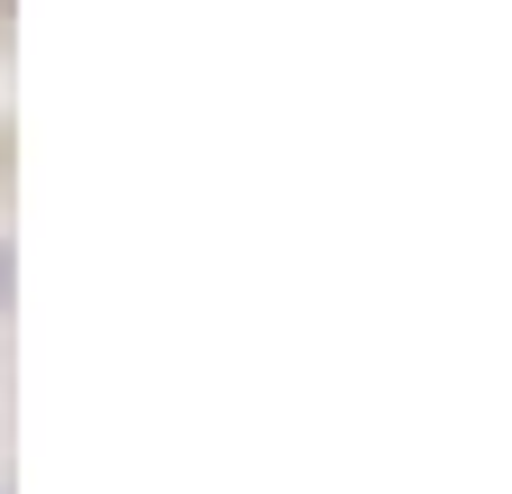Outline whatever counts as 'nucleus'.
<instances>
[{
    "instance_id": "obj_1",
    "label": "nucleus",
    "mask_w": 512,
    "mask_h": 494,
    "mask_svg": "<svg viewBox=\"0 0 512 494\" xmlns=\"http://www.w3.org/2000/svg\"><path fill=\"white\" fill-rule=\"evenodd\" d=\"M0 284H10V257H0Z\"/></svg>"
}]
</instances>
